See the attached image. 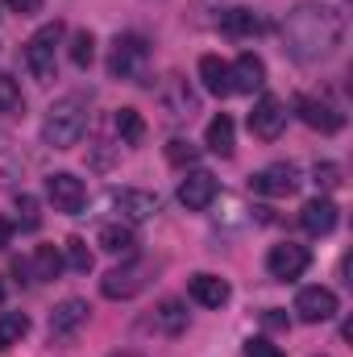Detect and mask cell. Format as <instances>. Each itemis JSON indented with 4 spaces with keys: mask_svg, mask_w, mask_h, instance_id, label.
<instances>
[{
    "mask_svg": "<svg viewBox=\"0 0 353 357\" xmlns=\"http://www.w3.org/2000/svg\"><path fill=\"white\" fill-rule=\"evenodd\" d=\"M345 42V13L324 0H303L283 17V46L295 63H324Z\"/></svg>",
    "mask_w": 353,
    "mask_h": 357,
    "instance_id": "obj_1",
    "label": "cell"
},
{
    "mask_svg": "<svg viewBox=\"0 0 353 357\" xmlns=\"http://www.w3.org/2000/svg\"><path fill=\"white\" fill-rule=\"evenodd\" d=\"M88 133V104L80 96H63L50 104L46 121H42V142L50 150H71L80 146V137Z\"/></svg>",
    "mask_w": 353,
    "mask_h": 357,
    "instance_id": "obj_2",
    "label": "cell"
},
{
    "mask_svg": "<svg viewBox=\"0 0 353 357\" xmlns=\"http://www.w3.org/2000/svg\"><path fill=\"white\" fill-rule=\"evenodd\" d=\"M146 67H150V46L137 33H117L112 50H108V75L125 79V84H146Z\"/></svg>",
    "mask_w": 353,
    "mask_h": 357,
    "instance_id": "obj_3",
    "label": "cell"
},
{
    "mask_svg": "<svg viewBox=\"0 0 353 357\" xmlns=\"http://www.w3.org/2000/svg\"><path fill=\"white\" fill-rule=\"evenodd\" d=\"M59 42H63V21H50L42 25L29 42H25V67L38 84H50L54 79V67H59Z\"/></svg>",
    "mask_w": 353,
    "mask_h": 357,
    "instance_id": "obj_4",
    "label": "cell"
},
{
    "mask_svg": "<svg viewBox=\"0 0 353 357\" xmlns=\"http://www.w3.org/2000/svg\"><path fill=\"white\" fill-rule=\"evenodd\" d=\"M150 274H154L150 262L129 258L125 266H112L104 278H100V291H104V299H133V295H142V291H146Z\"/></svg>",
    "mask_w": 353,
    "mask_h": 357,
    "instance_id": "obj_5",
    "label": "cell"
},
{
    "mask_svg": "<svg viewBox=\"0 0 353 357\" xmlns=\"http://www.w3.org/2000/svg\"><path fill=\"white\" fill-rule=\"evenodd\" d=\"M295 112H299L303 125H312V129H320V133H341V129H345V108H341L329 91H320V96H299V100H295Z\"/></svg>",
    "mask_w": 353,
    "mask_h": 357,
    "instance_id": "obj_6",
    "label": "cell"
},
{
    "mask_svg": "<svg viewBox=\"0 0 353 357\" xmlns=\"http://www.w3.org/2000/svg\"><path fill=\"white\" fill-rule=\"evenodd\" d=\"M108 204L125 225H142L158 212V195L142 191V187H117V191H108Z\"/></svg>",
    "mask_w": 353,
    "mask_h": 357,
    "instance_id": "obj_7",
    "label": "cell"
},
{
    "mask_svg": "<svg viewBox=\"0 0 353 357\" xmlns=\"http://www.w3.org/2000/svg\"><path fill=\"white\" fill-rule=\"evenodd\" d=\"M250 187L258 195H270V199H283V195H295L299 191V167L295 162H270L262 171L250 175Z\"/></svg>",
    "mask_w": 353,
    "mask_h": 357,
    "instance_id": "obj_8",
    "label": "cell"
},
{
    "mask_svg": "<svg viewBox=\"0 0 353 357\" xmlns=\"http://www.w3.org/2000/svg\"><path fill=\"white\" fill-rule=\"evenodd\" d=\"M46 199L54 204V212L75 216V212H84V204H88V187H84V178H75L71 171H59V175L46 178Z\"/></svg>",
    "mask_w": 353,
    "mask_h": 357,
    "instance_id": "obj_9",
    "label": "cell"
},
{
    "mask_svg": "<svg viewBox=\"0 0 353 357\" xmlns=\"http://www.w3.org/2000/svg\"><path fill=\"white\" fill-rule=\"evenodd\" d=\"M308 262H312L308 245H295V241H283V245H274V250L266 254V270H270V278H278V282L299 278V274L308 270Z\"/></svg>",
    "mask_w": 353,
    "mask_h": 357,
    "instance_id": "obj_10",
    "label": "cell"
},
{
    "mask_svg": "<svg viewBox=\"0 0 353 357\" xmlns=\"http://www.w3.org/2000/svg\"><path fill=\"white\" fill-rule=\"evenodd\" d=\"M295 316H299L303 324H324V320L337 316V295H333L329 287H303V291L295 295Z\"/></svg>",
    "mask_w": 353,
    "mask_h": 357,
    "instance_id": "obj_11",
    "label": "cell"
},
{
    "mask_svg": "<svg viewBox=\"0 0 353 357\" xmlns=\"http://www.w3.org/2000/svg\"><path fill=\"white\" fill-rule=\"evenodd\" d=\"M283 129H287V108H283V100H278V96H262V100L254 104V112H250V133L262 137V142H274Z\"/></svg>",
    "mask_w": 353,
    "mask_h": 357,
    "instance_id": "obj_12",
    "label": "cell"
},
{
    "mask_svg": "<svg viewBox=\"0 0 353 357\" xmlns=\"http://www.w3.org/2000/svg\"><path fill=\"white\" fill-rule=\"evenodd\" d=\"M216 191H220V183L212 171H191V175L179 183V204L187 208V212H204L212 199H216Z\"/></svg>",
    "mask_w": 353,
    "mask_h": 357,
    "instance_id": "obj_13",
    "label": "cell"
},
{
    "mask_svg": "<svg viewBox=\"0 0 353 357\" xmlns=\"http://www.w3.org/2000/svg\"><path fill=\"white\" fill-rule=\"evenodd\" d=\"M337 204L329 199V195H316V199H308L303 208H299V225L312 233V237H329L333 229H337Z\"/></svg>",
    "mask_w": 353,
    "mask_h": 357,
    "instance_id": "obj_14",
    "label": "cell"
},
{
    "mask_svg": "<svg viewBox=\"0 0 353 357\" xmlns=\"http://www.w3.org/2000/svg\"><path fill=\"white\" fill-rule=\"evenodd\" d=\"M88 316H91V307H88V299H63L54 312H50V337H75L84 324H88Z\"/></svg>",
    "mask_w": 353,
    "mask_h": 357,
    "instance_id": "obj_15",
    "label": "cell"
},
{
    "mask_svg": "<svg viewBox=\"0 0 353 357\" xmlns=\"http://www.w3.org/2000/svg\"><path fill=\"white\" fill-rule=\"evenodd\" d=\"M142 328H150V333H158V337H183V333H187V307H183L179 299H163V303L146 316Z\"/></svg>",
    "mask_w": 353,
    "mask_h": 357,
    "instance_id": "obj_16",
    "label": "cell"
},
{
    "mask_svg": "<svg viewBox=\"0 0 353 357\" xmlns=\"http://www.w3.org/2000/svg\"><path fill=\"white\" fill-rule=\"evenodd\" d=\"M158 104L167 108V116H171V121H183V116H191V112H195V91L187 88V79L167 75V79H163V88H158Z\"/></svg>",
    "mask_w": 353,
    "mask_h": 357,
    "instance_id": "obj_17",
    "label": "cell"
},
{
    "mask_svg": "<svg viewBox=\"0 0 353 357\" xmlns=\"http://www.w3.org/2000/svg\"><path fill=\"white\" fill-rule=\"evenodd\" d=\"M187 295L200 303V307H225L229 303V282L220 278V274H191L187 278Z\"/></svg>",
    "mask_w": 353,
    "mask_h": 357,
    "instance_id": "obj_18",
    "label": "cell"
},
{
    "mask_svg": "<svg viewBox=\"0 0 353 357\" xmlns=\"http://www.w3.org/2000/svg\"><path fill=\"white\" fill-rule=\"evenodd\" d=\"M229 79H233V91H241V96H254V91H262L266 84V63L258 54H241L233 67H229Z\"/></svg>",
    "mask_w": 353,
    "mask_h": 357,
    "instance_id": "obj_19",
    "label": "cell"
},
{
    "mask_svg": "<svg viewBox=\"0 0 353 357\" xmlns=\"http://www.w3.org/2000/svg\"><path fill=\"white\" fill-rule=\"evenodd\" d=\"M96 245H100L104 254H112V258H133V254H137V237H133L129 225H100Z\"/></svg>",
    "mask_w": 353,
    "mask_h": 357,
    "instance_id": "obj_20",
    "label": "cell"
},
{
    "mask_svg": "<svg viewBox=\"0 0 353 357\" xmlns=\"http://www.w3.org/2000/svg\"><path fill=\"white\" fill-rule=\"evenodd\" d=\"M200 79H204V88L212 91V96H233V79H229V63L225 59H216V54H204L200 59Z\"/></svg>",
    "mask_w": 353,
    "mask_h": 357,
    "instance_id": "obj_21",
    "label": "cell"
},
{
    "mask_svg": "<svg viewBox=\"0 0 353 357\" xmlns=\"http://www.w3.org/2000/svg\"><path fill=\"white\" fill-rule=\"evenodd\" d=\"M112 129H117L121 146H142V142H146V121H142V112H137V108H117Z\"/></svg>",
    "mask_w": 353,
    "mask_h": 357,
    "instance_id": "obj_22",
    "label": "cell"
},
{
    "mask_svg": "<svg viewBox=\"0 0 353 357\" xmlns=\"http://www.w3.org/2000/svg\"><path fill=\"white\" fill-rule=\"evenodd\" d=\"M220 29L229 38H250V33L262 29V17L254 8H229V13H220Z\"/></svg>",
    "mask_w": 353,
    "mask_h": 357,
    "instance_id": "obj_23",
    "label": "cell"
},
{
    "mask_svg": "<svg viewBox=\"0 0 353 357\" xmlns=\"http://www.w3.org/2000/svg\"><path fill=\"white\" fill-rule=\"evenodd\" d=\"M204 146L212 150V154H220V158H229L233 154V116H212L208 121V133H204Z\"/></svg>",
    "mask_w": 353,
    "mask_h": 357,
    "instance_id": "obj_24",
    "label": "cell"
},
{
    "mask_svg": "<svg viewBox=\"0 0 353 357\" xmlns=\"http://www.w3.org/2000/svg\"><path fill=\"white\" fill-rule=\"evenodd\" d=\"M29 270H33V282H50V278H59V270H63V254H59L54 245H38L33 258H29Z\"/></svg>",
    "mask_w": 353,
    "mask_h": 357,
    "instance_id": "obj_25",
    "label": "cell"
},
{
    "mask_svg": "<svg viewBox=\"0 0 353 357\" xmlns=\"http://www.w3.org/2000/svg\"><path fill=\"white\" fill-rule=\"evenodd\" d=\"M25 333H29V316H25V312H4V316H0V349L21 345Z\"/></svg>",
    "mask_w": 353,
    "mask_h": 357,
    "instance_id": "obj_26",
    "label": "cell"
},
{
    "mask_svg": "<svg viewBox=\"0 0 353 357\" xmlns=\"http://www.w3.org/2000/svg\"><path fill=\"white\" fill-rule=\"evenodd\" d=\"M67 54H71V63H75L80 71H88L91 59H96V38H91V29H75V33H71Z\"/></svg>",
    "mask_w": 353,
    "mask_h": 357,
    "instance_id": "obj_27",
    "label": "cell"
},
{
    "mask_svg": "<svg viewBox=\"0 0 353 357\" xmlns=\"http://www.w3.org/2000/svg\"><path fill=\"white\" fill-rule=\"evenodd\" d=\"M63 250H67V266L75 270V274H88V270H91V262H96L84 237H67V245H63Z\"/></svg>",
    "mask_w": 353,
    "mask_h": 357,
    "instance_id": "obj_28",
    "label": "cell"
},
{
    "mask_svg": "<svg viewBox=\"0 0 353 357\" xmlns=\"http://www.w3.org/2000/svg\"><path fill=\"white\" fill-rule=\"evenodd\" d=\"M21 108H25V96L17 88V79L0 75V116H17Z\"/></svg>",
    "mask_w": 353,
    "mask_h": 357,
    "instance_id": "obj_29",
    "label": "cell"
},
{
    "mask_svg": "<svg viewBox=\"0 0 353 357\" xmlns=\"http://www.w3.org/2000/svg\"><path fill=\"white\" fill-rule=\"evenodd\" d=\"M195 158H200V146L195 142H187V137H171L167 142V162L171 167H191Z\"/></svg>",
    "mask_w": 353,
    "mask_h": 357,
    "instance_id": "obj_30",
    "label": "cell"
},
{
    "mask_svg": "<svg viewBox=\"0 0 353 357\" xmlns=\"http://www.w3.org/2000/svg\"><path fill=\"white\" fill-rule=\"evenodd\" d=\"M17 225L21 229H38L42 225V212H38V199L33 195H21L17 199Z\"/></svg>",
    "mask_w": 353,
    "mask_h": 357,
    "instance_id": "obj_31",
    "label": "cell"
},
{
    "mask_svg": "<svg viewBox=\"0 0 353 357\" xmlns=\"http://www.w3.org/2000/svg\"><path fill=\"white\" fill-rule=\"evenodd\" d=\"M312 178H316V187H324V191H337V187L345 183V178H341V167H337V162H316Z\"/></svg>",
    "mask_w": 353,
    "mask_h": 357,
    "instance_id": "obj_32",
    "label": "cell"
},
{
    "mask_svg": "<svg viewBox=\"0 0 353 357\" xmlns=\"http://www.w3.org/2000/svg\"><path fill=\"white\" fill-rule=\"evenodd\" d=\"M246 357H283V349L270 345L266 337H254V341H246Z\"/></svg>",
    "mask_w": 353,
    "mask_h": 357,
    "instance_id": "obj_33",
    "label": "cell"
},
{
    "mask_svg": "<svg viewBox=\"0 0 353 357\" xmlns=\"http://www.w3.org/2000/svg\"><path fill=\"white\" fill-rule=\"evenodd\" d=\"M8 8L21 13V17H29V13H42V0H8Z\"/></svg>",
    "mask_w": 353,
    "mask_h": 357,
    "instance_id": "obj_34",
    "label": "cell"
},
{
    "mask_svg": "<svg viewBox=\"0 0 353 357\" xmlns=\"http://www.w3.org/2000/svg\"><path fill=\"white\" fill-rule=\"evenodd\" d=\"M262 320H266V328H287V316H278V312H266Z\"/></svg>",
    "mask_w": 353,
    "mask_h": 357,
    "instance_id": "obj_35",
    "label": "cell"
},
{
    "mask_svg": "<svg viewBox=\"0 0 353 357\" xmlns=\"http://www.w3.org/2000/svg\"><path fill=\"white\" fill-rule=\"evenodd\" d=\"M8 241H13V225H8V220H0V250H4Z\"/></svg>",
    "mask_w": 353,
    "mask_h": 357,
    "instance_id": "obj_36",
    "label": "cell"
},
{
    "mask_svg": "<svg viewBox=\"0 0 353 357\" xmlns=\"http://www.w3.org/2000/svg\"><path fill=\"white\" fill-rule=\"evenodd\" d=\"M112 357H146V354H112Z\"/></svg>",
    "mask_w": 353,
    "mask_h": 357,
    "instance_id": "obj_37",
    "label": "cell"
},
{
    "mask_svg": "<svg viewBox=\"0 0 353 357\" xmlns=\"http://www.w3.org/2000/svg\"><path fill=\"white\" fill-rule=\"evenodd\" d=\"M0 299H4V278H0Z\"/></svg>",
    "mask_w": 353,
    "mask_h": 357,
    "instance_id": "obj_38",
    "label": "cell"
}]
</instances>
